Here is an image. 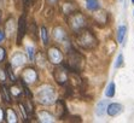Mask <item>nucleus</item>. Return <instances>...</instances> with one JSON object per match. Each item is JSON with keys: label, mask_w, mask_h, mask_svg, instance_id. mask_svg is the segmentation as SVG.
I'll return each instance as SVG.
<instances>
[{"label": "nucleus", "mask_w": 134, "mask_h": 123, "mask_svg": "<svg viewBox=\"0 0 134 123\" xmlns=\"http://www.w3.org/2000/svg\"><path fill=\"white\" fill-rule=\"evenodd\" d=\"M75 35H76V43L86 51H91L98 46V39L93 31L90 30L88 28H83Z\"/></svg>", "instance_id": "obj_1"}, {"label": "nucleus", "mask_w": 134, "mask_h": 123, "mask_svg": "<svg viewBox=\"0 0 134 123\" xmlns=\"http://www.w3.org/2000/svg\"><path fill=\"white\" fill-rule=\"evenodd\" d=\"M68 70L74 71L76 74L81 72L85 66V58L81 53L76 51L74 47H69L66 52V63L64 64Z\"/></svg>", "instance_id": "obj_2"}, {"label": "nucleus", "mask_w": 134, "mask_h": 123, "mask_svg": "<svg viewBox=\"0 0 134 123\" xmlns=\"http://www.w3.org/2000/svg\"><path fill=\"white\" fill-rule=\"evenodd\" d=\"M36 98L42 105H52L56 103V91L50 85H44L37 89Z\"/></svg>", "instance_id": "obj_3"}, {"label": "nucleus", "mask_w": 134, "mask_h": 123, "mask_svg": "<svg viewBox=\"0 0 134 123\" xmlns=\"http://www.w3.org/2000/svg\"><path fill=\"white\" fill-rule=\"evenodd\" d=\"M66 23L75 34L83 28H87V19L83 16V13L79 12V11H75L66 16Z\"/></svg>", "instance_id": "obj_4"}, {"label": "nucleus", "mask_w": 134, "mask_h": 123, "mask_svg": "<svg viewBox=\"0 0 134 123\" xmlns=\"http://www.w3.org/2000/svg\"><path fill=\"white\" fill-rule=\"evenodd\" d=\"M47 58H48V60H50L52 64L59 65L63 62V59H64V55H63L62 51H60L58 47L53 46L47 51Z\"/></svg>", "instance_id": "obj_5"}, {"label": "nucleus", "mask_w": 134, "mask_h": 123, "mask_svg": "<svg viewBox=\"0 0 134 123\" xmlns=\"http://www.w3.org/2000/svg\"><path fill=\"white\" fill-rule=\"evenodd\" d=\"M68 68H66L65 65H62L59 68H57L53 72V76L56 79L57 83H59V85H66L69 80V75H68Z\"/></svg>", "instance_id": "obj_6"}, {"label": "nucleus", "mask_w": 134, "mask_h": 123, "mask_svg": "<svg viewBox=\"0 0 134 123\" xmlns=\"http://www.w3.org/2000/svg\"><path fill=\"white\" fill-rule=\"evenodd\" d=\"M25 33H27V19H25V16H21L18 19V30H17V42L18 43L22 42V39Z\"/></svg>", "instance_id": "obj_7"}, {"label": "nucleus", "mask_w": 134, "mask_h": 123, "mask_svg": "<svg viewBox=\"0 0 134 123\" xmlns=\"http://www.w3.org/2000/svg\"><path fill=\"white\" fill-rule=\"evenodd\" d=\"M37 80V74L33 68H28L23 71L22 74V81L25 83H34Z\"/></svg>", "instance_id": "obj_8"}, {"label": "nucleus", "mask_w": 134, "mask_h": 123, "mask_svg": "<svg viewBox=\"0 0 134 123\" xmlns=\"http://www.w3.org/2000/svg\"><path fill=\"white\" fill-rule=\"evenodd\" d=\"M123 111V106H122L121 104H119V103H111V104L108 105V108H106V112H108V115L109 116H117V115H120Z\"/></svg>", "instance_id": "obj_9"}, {"label": "nucleus", "mask_w": 134, "mask_h": 123, "mask_svg": "<svg viewBox=\"0 0 134 123\" xmlns=\"http://www.w3.org/2000/svg\"><path fill=\"white\" fill-rule=\"evenodd\" d=\"M53 39H54L57 42H64V41L68 39L65 30H64L62 27H56L53 29Z\"/></svg>", "instance_id": "obj_10"}, {"label": "nucleus", "mask_w": 134, "mask_h": 123, "mask_svg": "<svg viewBox=\"0 0 134 123\" xmlns=\"http://www.w3.org/2000/svg\"><path fill=\"white\" fill-rule=\"evenodd\" d=\"M76 10H77V6H76V4L72 3V1H66V3H64L62 5V12L65 16L75 12Z\"/></svg>", "instance_id": "obj_11"}, {"label": "nucleus", "mask_w": 134, "mask_h": 123, "mask_svg": "<svg viewBox=\"0 0 134 123\" xmlns=\"http://www.w3.org/2000/svg\"><path fill=\"white\" fill-rule=\"evenodd\" d=\"M106 108H108V100H100L97 104V108H96V114H97V116L103 117L106 112Z\"/></svg>", "instance_id": "obj_12"}, {"label": "nucleus", "mask_w": 134, "mask_h": 123, "mask_svg": "<svg viewBox=\"0 0 134 123\" xmlns=\"http://www.w3.org/2000/svg\"><path fill=\"white\" fill-rule=\"evenodd\" d=\"M0 93H1V98H3V100L5 103H11L12 100H11V93H10L9 88H7L5 85H1L0 86Z\"/></svg>", "instance_id": "obj_13"}, {"label": "nucleus", "mask_w": 134, "mask_h": 123, "mask_svg": "<svg viewBox=\"0 0 134 123\" xmlns=\"http://www.w3.org/2000/svg\"><path fill=\"white\" fill-rule=\"evenodd\" d=\"M126 35H127V25H120L119 29H117V41H119V43L125 42Z\"/></svg>", "instance_id": "obj_14"}, {"label": "nucleus", "mask_w": 134, "mask_h": 123, "mask_svg": "<svg viewBox=\"0 0 134 123\" xmlns=\"http://www.w3.org/2000/svg\"><path fill=\"white\" fill-rule=\"evenodd\" d=\"M4 121L10 123H16L17 122V115L12 109H7V111H5V117H4Z\"/></svg>", "instance_id": "obj_15"}, {"label": "nucleus", "mask_w": 134, "mask_h": 123, "mask_svg": "<svg viewBox=\"0 0 134 123\" xmlns=\"http://www.w3.org/2000/svg\"><path fill=\"white\" fill-rule=\"evenodd\" d=\"M37 118L40 122H53L54 121V117L47 111H40L37 115Z\"/></svg>", "instance_id": "obj_16"}, {"label": "nucleus", "mask_w": 134, "mask_h": 123, "mask_svg": "<svg viewBox=\"0 0 134 123\" xmlns=\"http://www.w3.org/2000/svg\"><path fill=\"white\" fill-rule=\"evenodd\" d=\"M57 114H58V117H59L60 120L62 118H64L66 115V108H65V104L62 102V100H59V102H57Z\"/></svg>", "instance_id": "obj_17"}, {"label": "nucleus", "mask_w": 134, "mask_h": 123, "mask_svg": "<svg viewBox=\"0 0 134 123\" xmlns=\"http://www.w3.org/2000/svg\"><path fill=\"white\" fill-rule=\"evenodd\" d=\"M24 60H25V57L22 54V53H16L12 58V64L16 65V66H18V65L23 64Z\"/></svg>", "instance_id": "obj_18"}, {"label": "nucleus", "mask_w": 134, "mask_h": 123, "mask_svg": "<svg viewBox=\"0 0 134 123\" xmlns=\"http://www.w3.org/2000/svg\"><path fill=\"white\" fill-rule=\"evenodd\" d=\"M86 6L90 11H97L99 9V1L98 0H86Z\"/></svg>", "instance_id": "obj_19"}, {"label": "nucleus", "mask_w": 134, "mask_h": 123, "mask_svg": "<svg viewBox=\"0 0 134 123\" xmlns=\"http://www.w3.org/2000/svg\"><path fill=\"white\" fill-rule=\"evenodd\" d=\"M115 91H116V86H115V82H110L108 88L105 91V96L108 98H112V97L115 96Z\"/></svg>", "instance_id": "obj_20"}, {"label": "nucleus", "mask_w": 134, "mask_h": 123, "mask_svg": "<svg viewBox=\"0 0 134 123\" xmlns=\"http://www.w3.org/2000/svg\"><path fill=\"white\" fill-rule=\"evenodd\" d=\"M40 34H41V39H42L44 45H47V43H48V33H47L46 27L40 28Z\"/></svg>", "instance_id": "obj_21"}, {"label": "nucleus", "mask_w": 134, "mask_h": 123, "mask_svg": "<svg viewBox=\"0 0 134 123\" xmlns=\"http://www.w3.org/2000/svg\"><path fill=\"white\" fill-rule=\"evenodd\" d=\"M6 31H7V35L11 36V35L15 33V24H13V19H9V22L6 23Z\"/></svg>", "instance_id": "obj_22"}, {"label": "nucleus", "mask_w": 134, "mask_h": 123, "mask_svg": "<svg viewBox=\"0 0 134 123\" xmlns=\"http://www.w3.org/2000/svg\"><path fill=\"white\" fill-rule=\"evenodd\" d=\"M7 75H9L10 80H11V82H16V76L13 75V71H12V66H11V64H7L6 66V71H5Z\"/></svg>", "instance_id": "obj_23"}, {"label": "nucleus", "mask_w": 134, "mask_h": 123, "mask_svg": "<svg viewBox=\"0 0 134 123\" xmlns=\"http://www.w3.org/2000/svg\"><path fill=\"white\" fill-rule=\"evenodd\" d=\"M18 108H19V110H21V112H22L23 118H24V120H28V112H27V110H25L24 104H22V103L19 102L18 103Z\"/></svg>", "instance_id": "obj_24"}, {"label": "nucleus", "mask_w": 134, "mask_h": 123, "mask_svg": "<svg viewBox=\"0 0 134 123\" xmlns=\"http://www.w3.org/2000/svg\"><path fill=\"white\" fill-rule=\"evenodd\" d=\"M27 54H28V57H29V59H30V60H34V57H35V49H34V47H31V46L27 47Z\"/></svg>", "instance_id": "obj_25"}, {"label": "nucleus", "mask_w": 134, "mask_h": 123, "mask_svg": "<svg viewBox=\"0 0 134 123\" xmlns=\"http://www.w3.org/2000/svg\"><path fill=\"white\" fill-rule=\"evenodd\" d=\"M122 65H123V54H119V57H117V60H116L115 63V68H121Z\"/></svg>", "instance_id": "obj_26"}, {"label": "nucleus", "mask_w": 134, "mask_h": 123, "mask_svg": "<svg viewBox=\"0 0 134 123\" xmlns=\"http://www.w3.org/2000/svg\"><path fill=\"white\" fill-rule=\"evenodd\" d=\"M5 58H6V51H5V48L0 47V63H3Z\"/></svg>", "instance_id": "obj_27"}, {"label": "nucleus", "mask_w": 134, "mask_h": 123, "mask_svg": "<svg viewBox=\"0 0 134 123\" xmlns=\"http://www.w3.org/2000/svg\"><path fill=\"white\" fill-rule=\"evenodd\" d=\"M4 117H5V111L0 109V122L4 120Z\"/></svg>", "instance_id": "obj_28"}, {"label": "nucleus", "mask_w": 134, "mask_h": 123, "mask_svg": "<svg viewBox=\"0 0 134 123\" xmlns=\"http://www.w3.org/2000/svg\"><path fill=\"white\" fill-rule=\"evenodd\" d=\"M4 39H5V33H4V31L0 29V42H1Z\"/></svg>", "instance_id": "obj_29"}, {"label": "nucleus", "mask_w": 134, "mask_h": 123, "mask_svg": "<svg viewBox=\"0 0 134 123\" xmlns=\"http://www.w3.org/2000/svg\"><path fill=\"white\" fill-rule=\"evenodd\" d=\"M50 4H56V3H58V0H47Z\"/></svg>", "instance_id": "obj_30"}, {"label": "nucleus", "mask_w": 134, "mask_h": 123, "mask_svg": "<svg viewBox=\"0 0 134 123\" xmlns=\"http://www.w3.org/2000/svg\"><path fill=\"white\" fill-rule=\"evenodd\" d=\"M0 19H1V12H0Z\"/></svg>", "instance_id": "obj_31"}, {"label": "nucleus", "mask_w": 134, "mask_h": 123, "mask_svg": "<svg viewBox=\"0 0 134 123\" xmlns=\"http://www.w3.org/2000/svg\"><path fill=\"white\" fill-rule=\"evenodd\" d=\"M132 4H134V0H132Z\"/></svg>", "instance_id": "obj_32"}]
</instances>
